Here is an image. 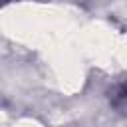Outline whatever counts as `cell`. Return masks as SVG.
Returning a JSON list of instances; mask_svg holds the SVG:
<instances>
[{
  "label": "cell",
  "mask_w": 127,
  "mask_h": 127,
  "mask_svg": "<svg viewBox=\"0 0 127 127\" xmlns=\"http://www.w3.org/2000/svg\"><path fill=\"white\" fill-rule=\"evenodd\" d=\"M109 103L115 111L127 117V79H123L109 91Z\"/></svg>",
  "instance_id": "cell-1"
}]
</instances>
